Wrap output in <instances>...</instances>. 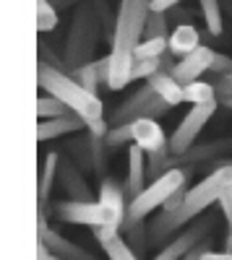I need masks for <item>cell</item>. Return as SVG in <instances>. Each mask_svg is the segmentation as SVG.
Here are the masks:
<instances>
[{
	"label": "cell",
	"mask_w": 232,
	"mask_h": 260,
	"mask_svg": "<svg viewBox=\"0 0 232 260\" xmlns=\"http://www.w3.org/2000/svg\"><path fill=\"white\" fill-rule=\"evenodd\" d=\"M229 182H232V161H222L217 169L209 172L201 182H196V187L188 190V195H185V201H183L180 208H175V211H164V208H162V211L154 216L152 224H149V245L164 247L167 242H170V237H172L183 224L198 219L201 213H206L209 206L217 203L219 195H222V190H224Z\"/></svg>",
	"instance_id": "1"
},
{
	"label": "cell",
	"mask_w": 232,
	"mask_h": 260,
	"mask_svg": "<svg viewBox=\"0 0 232 260\" xmlns=\"http://www.w3.org/2000/svg\"><path fill=\"white\" fill-rule=\"evenodd\" d=\"M152 11V0H120V11L115 16V37H112V78L110 91H120L131 83L133 52L143 37L146 16Z\"/></svg>",
	"instance_id": "2"
},
{
	"label": "cell",
	"mask_w": 232,
	"mask_h": 260,
	"mask_svg": "<svg viewBox=\"0 0 232 260\" xmlns=\"http://www.w3.org/2000/svg\"><path fill=\"white\" fill-rule=\"evenodd\" d=\"M37 83L47 94H55L57 99L66 102L71 107V112H76L78 117H83V122H86V127H89V133L102 136V138L107 136L110 127H107V122H104V104H102V99L97 94L86 91L73 76L63 73L60 68H55V65L39 60Z\"/></svg>",
	"instance_id": "3"
},
{
	"label": "cell",
	"mask_w": 232,
	"mask_h": 260,
	"mask_svg": "<svg viewBox=\"0 0 232 260\" xmlns=\"http://www.w3.org/2000/svg\"><path fill=\"white\" fill-rule=\"evenodd\" d=\"M185 182H188V169H180V167H175V169H170V172H164L162 177L152 180V182L146 185V187L136 195V198L128 203V216H125V221H123L120 234L128 229L133 221H141V219H146L149 213H154V208H162V206L178 192V187L185 185Z\"/></svg>",
	"instance_id": "4"
},
{
	"label": "cell",
	"mask_w": 232,
	"mask_h": 260,
	"mask_svg": "<svg viewBox=\"0 0 232 260\" xmlns=\"http://www.w3.org/2000/svg\"><path fill=\"white\" fill-rule=\"evenodd\" d=\"M55 219L63 224H78V226H92V229H118L120 232V219L104 206L102 201H60L52 208Z\"/></svg>",
	"instance_id": "5"
},
{
	"label": "cell",
	"mask_w": 232,
	"mask_h": 260,
	"mask_svg": "<svg viewBox=\"0 0 232 260\" xmlns=\"http://www.w3.org/2000/svg\"><path fill=\"white\" fill-rule=\"evenodd\" d=\"M94 37H97V13L89 3H83L76 11V18L68 31V62L73 68L86 65V57L94 52Z\"/></svg>",
	"instance_id": "6"
},
{
	"label": "cell",
	"mask_w": 232,
	"mask_h": 260,
	"mask_svg": "<svg viewBox=\"0 0 232 260\" xmlns=\"http://www.w3.org/2000/svg\"><path fill=\"white\" fill-rule=\"evenodd\" d=\"M172 110V104L170 102H164L154 89H152V83L146 81V86H141V89L125 99L115 115H112V122L115 125H123V122H133L138 117H162L164 112H170Z\"/></svg>",
	"instance_id": "7"
},
{
	"label": "cell",
	"mask_w": 232,
	"mask_h": 260,
	"mask_svg": "<svg viewBox=\"0 0 232 260\" xmlns=\"http://www.w3.org/2000/svg\"><path fill=\"white\" fill-rule=\"evenodd\" d=\"M217 112V102H209V104H191V112H188L180 125L175 127V133L170 136V151L175 156L185 154L196 146V138L204 130V125L212 120V115Z\"/></svg>",
	"instance_id": "8"
},
{
	"label": "cell",
	"mask_w": 232,
	"mask_h": 260,
	"mask_svg": "<svg viewBox=\"0 0 232 260\" xmlns=\"http://www.w3.org/2000/svg\"><path fill=\"white\" fill-rule=\"evenodd\" d=\"M212 226H214V216H204L201 213L198 219H193V224L188 226L185 232H180L178 237H172V240L167 242L152 260H185V255L191 252L193 247H198L209 237Z\"/></svg>",
	"instance_id": "9"
},
{
	"label": "cell",
	"mask_w": 232,
	"mask_h": 260,
	"mask_svg": "<svg viewBox=\"0 0 232 260\" xmlns=\"http://www.w3.org/2000/svg\"><path fill=\"white\" fill-rule=\"evenodd\" d=\"M214 50L212 47H198L193 52H188L185 57H180V62H175V68H172V76L185 86V83H193L198 81V76H204L206 71H212V65H214Z\"/></svg>",
	"instance_id": "10"
},
{
	"label": "cell",
	"mask_w": 232,
	"mask_h": 260,
	"mask_svg": "<svg viewBox=\"0 0 232 260\" xmlns=\"http://www.w3.org/2000/svg\"><path fill=\"white\" fill-rule=\"evenodd\" d=\"M133 125V143L141 146L146 154H154V151L170 146V141H167L162 125L157 122V117H138L131 122Z\"/></svg>",
	"instance_id": "11"
},
{
	"label": "cell",
	"mask_w": 232,
	"mask_h": 260,
	"mask_svg": "<svg viewBox=\"0 0 232 260\" xmlns=\"http://www.w3.org/2000/svg\"><path fill=\"white\" fill-rule=\"evenodd\" d=\"M57 182L60 187L66 190V195H71L73 201H94L92 198V190L86 185V180H83L78 164H73L71 159H60L57 164Z\"/></svg>",
	"instance_id": "12"
},
{
	"label": "cell",
	"mask_w": 232,
	"mask_h": 260,
	"mask_svg": "<svg viewBox=\"0 0 232 260\" xmlns=\"http://www.w3.org/2000/svg\"><path fill=\"white\" fill-rule=\"evenodd\" d=\"M37 240L45 242L50 247V252L60 260H97L89 250H83L81 245L66 240L63 234H57L55 229H45V232H37Z\"/></svg>",
	"instance_id": "13"
},
{
	"label": "cell",
	"mask_w": 232,
	"mask_h": 260,
	"mask_svg": "<svg viewBox=\"0 0 232 260\" xmlns=\"http://www.w3.org/2000/svg\"><path fill=\"white\" fill-rule=\"evenodd\" d=\"M83 127H86L83 117H78L76 112H68V115H60V117L39 120V125H37V138H39V141H55V138H63V136L78 133V130H83Z\"/></svg>",
	"instance_id": "14"
},
{
	"label": "cell",
	"mask_w": 232,
	"mask_h": 260,
	"mask_svg": "<svg viewBox=\"0 0 232 260\" xmlns=\"http://www.w3.org/2000/svg\"><path fill=\"white\" fill-rule=\"evenodd\" d=\"M94 237H97L99 247L104 250V255H107L110 260H141L136 255V250L125 242V237L118 229L102 226V229H94Z\"/></svg>",
	"instance_id": "15"
},
{
	"label": "cell",
	"mask_w": 232,
	"mask_h": 260,
	"mask_svg": "<svg viewBox=\"0 0 232 260\" xmlns=\"http://www.w3.org/2000/svg\"><path fill=\"white\" fill-rule=\"evenodd\" d=\"M146 187V151L136 143L128 148V177H125V195L128 203Z\"/></svg>",
	"instance_id": "16"
},
{
	"label": "cell",
	"mask_w": 232,
	"mask_h": 260,
	"mask_svg": "<svg viewBox=\"0 0 232 260\" xmlns=\"http://www.w3.org/2000/svg\"><path fill=\"white\" fill-rule=\"evenodd\" d=\"M99 201L118 216L120 224L125 221V216H128V195H125V185H120L112 177H104L102 185H99Z\"/></svg>",
	"instance_id": "17"
},
{
	"label": "cell",
	"mask_w": 232,
	"mask_h": 260,
	"mask_svg": "<svg viewBox=\"0 0 232 260\" xmlns=\"http://www.w3.org/2000/svg\"><path fill=\"white\" fill-rule=\"evenodd\" d=\"M57 164H60V154H55V151L47 154L39 182H37V211H42V213H47V208H50V190H52V182L57 180Z\"/></svg>",
	"instance_id": "18"
},
{
	"label": "cell",
	"mask_w": 232,
	"mask_h": 260,
	"mask_svg": "<svg viewBox=\"0 0 232 260\" xmlns=\"http://www.w3.org/2000/svg\"><path fill=\"white\" fill-rule=\"evenodd\" d=\"M152 83V89L164 99V102H170L172 107H178L180 102H185V96H183V83L172 76V73H167V71H157L152 78H146Z\"/></svg>",
	"instance_id": "19"
},
{
	"label": "cell",
	"mask_w": 232,
	"mask_h": 260,
	"mask_svg": "<svg viewBox=\"0 0 232 260\" xmlns=\"http://www.w3.org/2000/svg\"><path fill=\"white\" fill-rule=\"evenodd\" d=\"M201 47V34L196 26L191 24H180L175 26V31L170 34V52L178 57H185L188 52H193Z\"/></svg>",
	"instance_id": "20"
},
{
	"label": "cell",
	"mask_w": 232,
	"mask_h": 260,
	"mask_svg": "<svg viewBox=\"0 0 232 260\" xmlns=\"http://www.w3.org/2000/svg\"><path fill=\"white\" fill-rule=\"evenodd\" d=\"M183 96L188 104H209V102H217V89L206 81H193L183 86Z\"/></svg>",
	"instance_id": "21"
},
{
	"label": "cell",
	"mask_w": 232,
	"mask_h": 260,
	"mask_svg": "<svg viewBox=\"0 0 232 260\" xmlns=\"http://www.w3.org/2000/svg\"><path fill=\"white\" fill-rule=\"evenodd\" d=\"M201 3V13L206 21V29L212 37H219L224 29V18H222V0H198Z\"/></svg>",
	"instance_id": "22"
},
{
	"label": "cell",
	"mask_w": 232,
	"mask_h": 260,
	"mask_svg": "<svg viewBox=\"0 0 232 260\" xmlns=\"http://www.w3.org/2000/svg\"><path fill=\"white\" fill-rule=\"evenodd\" d=\"M71 112V107L57 99L55 94H39L37 99V115L39 120H50V117H60V115H68Z\"/></svg>",
	"instance_id": "23"
},
{
	"label": "cell",
	"mask_w": 232,
	"mask_h": 260,
	"mask_svg": "<svg viewBox=\"0 0 232 260\" xmlns=\"http://www.w3.org/2000/svg\"><path fill=\"white\" fill-rule=\"evenodd\" d=\"M123 237H125V242L136 250V255L141 257L143 250H146V245H149V224H146L143 219L141 221H133L128 229L123 232Z\"/></svg>",
	"instance_id": "24"
},
{
	"label": "cell",
	"mask_w": 232,
	"mask_h": 260,
	"mask_svg": "<svg viewBox=\"0 0 232 260\" xmlns=\"http://www.w3.org/2000/svg\"><path fill=\"white\" fill-rule=\"evenodd\" d=\"M170 50V39L164 37H152V39H141L138 47L133 52V60H146V57H162Z\"/></svg>",
	"instance_id": "25"
},
{
	"label": "cell",
	"mask_w": 232,
	"mask_h": 260,
	"mask_svg": "<svg viewBox=\"0 0 232 260\" xmlns=\"http://www.w3.org/2000/svg\"><path fill=\"white\" fill-rule=\"evenodd\" d=\"M152 37H164V39H170V24H167V11H149V16H146L143 39H152Z\"/></svg>",
	"instance_id": "26"
},
{
	"label": "cell",
	"mask_w": 232,
	"mask_h": 260,
	"mask_svg": "<svg viewBox=\"0 0 232 260\" xmlns=\"http://www.w3.org/2000/svg\"><path fill=\"white\" fill-rule=\"evenodd\" d=\"M57 26V8L52 6V0H37V29L45 34Z\"/></svg>",
	"instance_id": "27"
},
{
	"label": "cell",
	"mask_w": 232,
	"mask_h": 260,
	"mask_svg": "<svg viewBox=\"0 0 232 260\" xmlns=\"http://www.w3.org/2000/svg\"><path fill=\"white\" fill-rule=\"evenodd\" d=\"M128 141H133V125L131 122H123V125H112L107 130V136H104V143H107V148H120L125 146Z\"/></svg>",
	"instance_id": "28"
},
{
	"label": "cell",
	"mask_w": 232,
	"mask_h": 260,
	"mask_svg": "<svg viewBox=\"0 0 232 260\" xmlns=\"http://www.w3.org/2000/svg\"><path fill=\"white\" fill-rule=\"evenodd\" d=\"M73 78H76L86 91H92V94H97V86L102 83V81H99V71H97V62H86V65H81V68H76Z\"/></svg>",
	"instance_id": "29"
},
{
	"label": "cell",
	"mask_w": 232,
	"mask_h": 260,
	"mask_svg": "<svg viewBox=\"0 0 232 260\" xmlns=\"http://www.w3.org/2000/svg\"><path fill=\"white\" fill-rule=\"evenodd\" d=\"M157 71H159V57L133 60V65H131V81H138V78H152Z\"/></svg>",
	"instance_id": "30"
},
{
	"label": "cell",
	"mask_w": 232,
	"mask_h": 260,
	"mask_svg": "<svg viewBox=\"0 0 232 260\" xmlns=\"http://www.w3.org/2000/svg\"><path fill=\"white\" fill-rule=\"evenodd\" d=\"M219 208H222V216H224V219L227 221H232V182L222 190V195H219Z\"/></svg>",
	"instance_id": "31"
},
{
	"label": "cell",
	"mask_w": 232,
	"mask_h": 260,
	"mask_svg": "<svg viewBox=\"0 0 232 260\" xmlns=\"http://www.w3.org/2000/svg\"><path fill=\"white\" fill-rule=\"evenodd\" d=\"M212 73H217V76L232 73V57L229 55H217L214 57V65H212Z\"/></svg>",
	"instance_id": "32"
},
{
	"label": "cell",
	"mask_w": 232,
	"mask_h": 260,
	"mask_svg": "<svg viewBox=\"0 0 232 260\" xmlns=\"http://www.w3.org/2000/svg\"><path fill=\"white\" fill-rule=\"evenodd\" d=\"M188 190H191V187H188V182H185V185H180V187H178V192H175L172 198L167 201L162 208H164V211H175V208H180V206H183V201H185V195H188Z\"/></svg>",
	"instance_id": "33"
},
{
	"label": "cell",
	"mask_w": 232,
	"mask_h": 260,
	"mask_svg": "<svg viewBox=\"0 0 232 260\" xmlns=\"http://www.w3.org/2000/svg\"><path fill=\"white\" fill-rule=\"evenodd\" d=\"M217 96L219 99H229L232 96V73L219 76V81H217Z\"/></svg>",
	"instance_id": "34"
},
{
	"label": "cell",
	"mask_w": 232,
	"mask_h": 260,
	"mask_svg": "<svg viewBox=\"0 0 232 260\" xmlns=\"http://www.w3.org/2000/svg\"><path fill=\"white\" fill-rule=\"evenodd\" d=\"M212 245H214V242H212V240H209V237H206V240H204V242H201L198 247H193L191 252L185 255V260H201V255H204L206 250H212Z\"/></svg>",
	"instance_id": "35"
},
{
	"label": "cell",
	"mask_w": 232,
	"mask_h": 260,
	"mask_svg": "<svg viewBox=\"0 0 232 260\" xmlns=\"http://www.w3.org/2000/svg\"><path fill=\"white\" fill-rule=\"evenodd\" d=\"M183 0H152V11H170L175 6H180Z\"/></svg>",
	"instance_id": "36"
},
{
	"label": "cell",
	"mask_w": 232,
	"mask_h": 260,
	"mask_svg": "<svg viewBox=\"0 0 232 260\" xmlns=\"http://www.w3.org/2000/svg\"><path fill=\"white\" fill-rule=\"evenodd\" d=\"M201 260H232V252L224 250V252H214V250H206L201 255Z\"/></svg>",
	"instance_id": "37"
},
{
	"label": "cell",
	"mask_w": 232,
	"mask_h": 260,
	"mask_svg": "<svg viewBox=\"0 0 232 260\" xmlns=\"http://www.w3.org/2000/svg\"><path fill=\"white\" fill-rule=\"evenodd\" d=\"M224 250L232 252V221H229V229H227V240H224Z\"/></svg>",
	"instance_id": "38"
},
{
	"label": "cell",
	"mask_w": 232,
	"mask_h": 260,
	"mask_svg": "<svg viewBox=\"0 0 232 260\" xmlns=\"http://www.w3.org/2000/svg\"><path fill=\"white\" fill-rule=\"evenodd\" d=\"M222 102H224V104L229 107V110H232V96H229V99H222Z\"/></svg>",
	"instance_id": "39"
},
{
	"label": "cell",
	"mask_w": 232,
	"mask_h": 260,
	"mask_svg": "<svg viewBox=\"0 0 232 260\" xmlns=\"http://www.w3.org/2000/svg\"><path fill=\"white\" fill-rule=\"evenodd\" d=\"M222 3H224V6H227V8L232 11V0H222Z\"/></svg>",
	"instance_id": "40"
},
{
	"label": "cell",
	"mask_w": 232,
	"mask_h": 260,
	"mask_svg": "<svg viewBox=\"0 0 232 260\" xmlns=\"http://www.w3.org/2000/svg\"><path fill=\"white\" fill-rule=\"evenodd\" d=\"M47 260H60V257H55V255H52V257H47Z\"/></svg>",
	"instance_id": "41"
}]
</instances>
